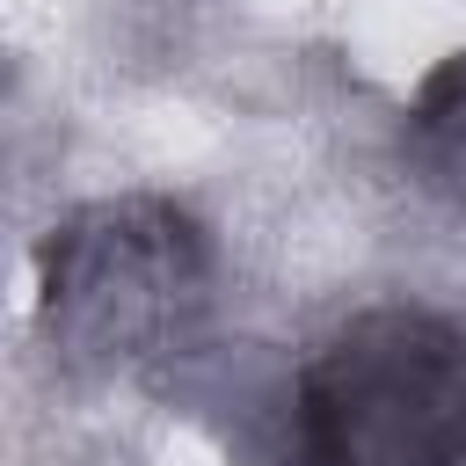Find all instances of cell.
<instances>
[{
  "label": "cell",
  "mask_w": 466,
  "mask_h": 466,
  "mask_svg": "<svg viewBox=\"0 0 466 466\" xmlns=\"http://www.w3.org/2000/svg\"><path fill=\"white\" fill-rule=\"evenodd\" d=\"M400 160L444 211L466 218V51H451L415 87V102L400 116Z\"/></svg>",
  "instance_id": "3957f363"
},
{
  "label": "cell",
  "mask_w": 466,
  "mask_h": 466,
  "mask_svg": "<svg viewBox=\"0 0 466 466\" xmlns=\"http://www.w3.org/2000/svg\"><path fill=\"white\" fill-rule=\"evenodd\" d=\"M284 466H466V320L437 306H364L284 400Z\"/></svg>",
  "instance_id": "7a4b0ae2"
},
{
  "label": "cell",
  "mask_w": 466,
  "mask_h": 466,
  "mask_svg": "<svg viewBox=\"0 0 466 466\" xmlns=\"http://www.w3.org/2000/svg\"><path fill=\"white\" fill-rule=\"evenodd\" d=\"M218 255L175 197H95L44 233L36 320L73 379H146L204 350Z\"/></svg>",
  "instance_id": "6da1fadb"
}]
</instances>
